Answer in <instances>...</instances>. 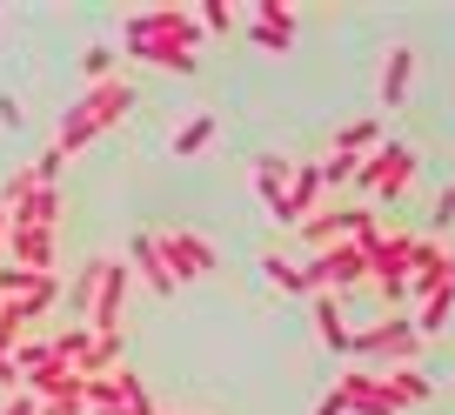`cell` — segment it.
<instances>
[{"mask_svg":"<svg viewBox=\"0 0 455 415\" xmlns=\"http://www.w3.org/2000/svg\"><path fill=\"white\" fill-rule=\"evenodd\" d=\"M248 20H261V28H275V34H295V0H255Z\"/></svg>","mask_w":455,"mask_h":415,"instance_id":"cell-25","label":"cell"},{"mask_svg":"<svg viewBox=\"0 0 455 415\" xmlns=\"http://www.w3.org/2000/svg\"><path fill=\"white\" fill-rule=\"evenodd\" d=\"M322 161H295V181H288V195H282V208H275V221L282 228H301V221L322 208Z\"/></svg>","mask_w":455,"mask_h":415,"instance_id":"cell-10","label":"cell"},{"mask_svg":"<svg viewBox=\"0 0 455 415\" xmlns=\"http://www.w3.org/2000/svg\"><path fill=\"white\" fill-rule=\"evenodd\" d=\"M7 261H20L34 275H54V228H14L7 235Z\"/></svg>","mask_w":455,"mask_h":415,"instance_id":"cell-15","label":"cell"},{"mask_svg":"<svg viewBox=\"0 0 455 415\" xmlns=\"http://www.w3.org/2000/svg\"><path fill=\"white\" fill-rule=\"evenodd\" d=\"M449 315H455V282L435 288L428 301H415V335H422V342H435V335L449 329Z\"/></svg>","mask_w":455,"mask_h":415,"instance_id":"cell-19","label":"cell"},{"mask_svg":"<svg viewBox=\"0 0 455 415\" xmlns=\"http://www.w3.org/2000/svg\"><path fill=\"white\" fill-rule=\"evenodd\" d=\"M315 415H348V402H341V388H328V395L315 402Z\"/></svg>","mask_w":455,"mask_h":415,"instance_id":"cell-33","label":"cell"},{"mask_svg":"<svg viewBox=\"0 0 455 415\" xmlns=\"http://www.w3.org/2000/svg\"><path fill=\"white\" fill-rule=\"evenodd\" d=\"M201 34H235V28H242V14H235V7H228V0H208V7H201Z\"/></svg>","mask_w":455,"mask_h":415,"instance_id":"cell-27","label":"cell"},{"mask_svg":"<svg viewBox=\"0 0 455 415\" xmlns=\"http://www.w3.org/2000/svg\"><path fill=\"white\" fill-rule=\"evenodd\" d=\"M0 128H20V108H14L7 94H0Z\"/></svg>","mask_w":455,"mask_h":415,"instance_id":"cell-34","label":"cell"},{"mask_svg":"<svg viewBox=\"0 0 455 415\" xmlns=\"http://www.w3.org/2000/svg\"><path fill=\"white\" fill-rule=\"evenodd\" d=\"M308 322H315V335H322V348H335V355L355 348V329L341 315V295H308Z\"/></svg>","mask_w":455,"mask_h":415,"instance_id":"cell-12","label":"cell"},{"mask_svg":"<svg viewBox=\"0 0 455 415\" xmlns=\"http://www.w3.org/2000/svg\"><path fill=\"white\" fill-rule=\"evenodd\" d=\"M301 275H308V295H348V288L369 282V255L355 242H335V248L301 261Z\"/></svg>","mask_w":455,"mask_h":415,"instance_id":"cell-3","label":"cell"},{"mask_svg":"<svg viewBox=\"0 0 455 415\" xmlns=\"http://www.w3.org/2000/svg\"><path fill=\"white\" fill-rule=\"evenodd\" d=\"M47 355H54V335H28V342H20L14 348V362H20V375H28V369H41V362Z\"/></svg>","mask_w":455,"mask_h":415,"instance_id":"cell-28","label":"cell"},{"mask_svg":"<svg viewBox=\"0 0 455 415\" xmlns=\"http://www.w3.org/2000/svg\"><path fill=\"white\" fill-rule=\"evenodd\" d=\"M28 388V375H20V362L14 355H0V395H20Z\"/></svg>","mask_w":455,"mask_h":415,"instance_id":"cell-31","label":"cell"},{"mask_svg":"<svg viewBox=\"0 0 455 415\" xmlns=\"http://www.w3.org/2000/svg\"><path fill=\"white\" fill-rule=\"evenodd\" d=\"M7 221H14V228H54V221H60V188H41V195L20 201Z\"/></svg>","mask_w":455,"mask_h":415,"instance_id":"cell-20","label":"cell"},{"mask_svg":"<svg viewBox=\"0 0 455 415\" xmlns=\"http://www.w3.org/2000/svg\"><path fill=\"white\" fill-rule=\"evenodd\" d=\"M375 375H382V388L402 402V409H415V402H428V395H435V382L422 375V362H415V369H375Z\"/></svg>","mask_w":455,"mask_h":415,"instance_id":"cell-18","label":"cell"},{"mask_svg":"<svg viewBox=\"0 0 455 415\" xmlns=\"http://www.w3.org/2000/svg\"><path fill=\"white\" fill-rule=\"evenodd\" d=\"M54 301H60V275H41V282H34L28 295H14V301H7V308H14L20 322H41L47 308H54Z\"/></svg>","mask_w":455,"mask_h":415,"instance_id":"cell-21","label":"cell"},{"mask_svg":"<svg viewBox=\"0 0 455 415\" xmlns=\"http://www.w3.org/2000/svg\"><path fill=\"white\" fill-rule=\"evenodd\" d=\"M0 415H41V402H34L28 388H20V395H7V402H0Z\"/></svg>","mask_w":455,"mask_h":415,"instance_id":"cell-32","label":"cell"},{"mask_svg":"<svg viewBox=\"0 0 455 415\" xmlns=\"http://www.w3.org/2000/svg\"><path fill=\"white\" fill-rule=\"evenodd\" d=\"M428 215H435V235H449V228H455V181L435 195V208H428Z\"/></svg>","mask_w":455,"mask_h":415,"instance_id":"cell-30","label":"cell"},{"mask_svg":"<svg viewBox=\"0 0 455 415\" xmlns=\"http://www.w3.org/2000/svg\"><path fill=\"white\" fill-rule=\"evenodd\" d=\"M128 108H134V81H128V74H114V81L87 87V94L74 100L68 115H60L54 148H60V155H81V148H94L108 128H121V115H128Z\"/></svg>","mask_w":455,"mask_h":415,"instance_id":"cell-1","label":"cell"},{"mask_svg":"<svg viewBox=\"0 0 455 415\" xmlns=\"http://www.w3.org/2000/svg\"><path fill=\"white\" fill-rule=\"evenodd\" d=\"M409 87H415V47L395 41V47H388V60H382V81H375V100L395 115L402 100H409Z\"/></svg>","mask_w":455,"mask_h":415,"instance_id":"cell-11","label":"cell"},{"mask_svg":"<svg viewBox=\"0 0 455 415\" xmlns=\"http://www.w3.org/2000/svg\"><path fill=\"white\" fill-rule=\"evenodd\" d=\"M128 268L141 275L155 295H174V268H168V255H161L155 235H134V242H128Z\"/></svg>","mask_w":455,"mask_h":415,"instance_id":"cell-13","label":"cell"},{"mask_svg":"<svg viewBox=\"0 0 455 415\" xmlns=\"http://www.w3.org/2000/svg\"><path fill=\"white\" fill-rule=\"evenodd\" d=\"M301 242H308V255H322V248L348 242V208H315V215L301 221Z\"/></svg>","mask_w":455,"mask_h":415,"instance_id":"cell-16","label":"cell"},{"mask_svg":"<svg viewBox=\"0 0 455 415\" xmlns=\"http://www.w3.org/2000/svg\"><path fill=\"white\" fill-rule=\"evenodd\" d=\"M335 148L355 155V161H369L375 148H382V121H348V128H335Z\"/></svg>","mask_w":455,"mask_h":415,"instance_id":"cell-22","label":"cell"},{"mask_svg":"<svg viewBox=\"0 0 455 415\" xmlns=\"http://www.w3.org/2000/svg\"><path fill=\"white\" fill-rule=\"evenodd\" d=\"M449 282H455V242H449Z\"/></svg>","mask_w":455,"mask_h":415,"instance_id":"cell-35","label":"cell"},{"mask_svg":"<svg viewBox=\"0 0 455 415\" xmlns=\"http://www.w3.org/2000/svg\"><path fill=\"white\" fill-rule=\"evenodd\" d=\"M335 388H341V402H348V415H402V402L382 388V375L362 369V362H355V369H341Z\"/></svg>","mask_w":455,"mask_h":415,"instance_id":"cell-9","label":"cell"},{"mask_svg":"<svg viewBox=\"0 0 455 415\" xmlns=\"http://www.w3.org/2000/svg\"><path fill=\"white\" fill-rule=\"evenodd\" d=\"M355 188H362V195H375V201H402L415 188V148H402V141L375 148V155L355 168Z\"/></svg>","mask_w":455,"mask_h":415,"instance_id":"cell-4","label":"cell"},{"mask_svg":"<svg viewBox=\"0 0 455 415\" xmlns=\"http://www.w3.org/2000/svg\"><path fill=\"white\" fill-rule=\"evenodd\" d=\"M100 268H108V255H94V261H81V268H74V282H68V315H74V322H87V308H94Z\"/></svg>","mask_w":455,"mask_h":415,"instance_id":"cell-17","label":"cell"},{"mask_svg":"<svg viewBox=\"0 0 455 415\" xmlns=\"http://www.w3.org/2000/svg\"><path fill=\"white\" fill-rule=\"evenodd\" d=\"M261 282L282 288V295H308V275H301V261H282V255H261Z\"/></svg>","mask_w":455,"mask_h":415,"instance_id":"cell-23","label":"cell"},{"mask_svg":"<svg viewBox=\"0 0 455 415\" xmlns=\"http://www.w3.org/2000/svg\"><path fill=\"white\" fill-rule=\"evenodd\" d=\"M248 181H255V195H261V208H282V195H288V181H295V161H282V155H255L248 161Z\"/></svg>","mask_w":455,"mask_h":415,"instance_id":"cell-14","label":"cell"},{"mask_svg":"<svg viewBox=\"0 0 455 415\" xmlns=\"http://www.w3.org/2000/svg\"><path fill=\"white\" fill-rule=\"evenodd\" d=\"M155 242H161V255H168L174 282H201V275H214V242H208V235H195V228H161Z\"/></svg>","mask_w":455,"mask_h":415,"instance_id":"cell-6","label":"cell"},{"mask_svg":"<svg viewBox=\"0 0 455 415\" xmlns=\"http://www.w3.org/2000/svg\"><path fill=\"white\" fill-rule=\"evenodd\" d=\"M208 141H214V115H195V121H181V128H174V161H195Z\"/></svg>","mask_w":455,"mask_h":415,"instance_id":"cell-24","label":"cell"},{"mask_svg":"<svg viewBox=\"0 0 455 415\" xmlns=\"http://www.w3.org/2000/svg\"><path fill=\"white\" fill-rule=\"evenodd\" d=\"M128 60L141 68H168V74H195L201 68V41H181V34H148V41H121Z\"/></svg>","mask_w":455,"mask_h":415,"instance_id":"cell-8","label":"cell"},{"mask_svg":"<svg viewBox=\"0 0 455 415\" xmlns=\"http://www.w3.org/2000/svg\"><path fill=\"white\" fill-rule=\"evenodd\" d=\"M409 261H415V235H382V248L369 255V282L388 315H402V301H409Z\"/></svg>","mask_w":455,"mask_h":415,"instance_id":"cell-5","label":"cell"},{"mask_svg":"<svg viewBox=\"0 0 455 415\" xmlns=\"http://www.w3.org/2000/svg\"><path fill=\"white\" fill-rule=\"evenodd\" d=\"M81 74H87V87H100V81H114V47H81Z\"/></svg>","mask_w":455,"mask_h":415,"instance_id":"cell-26","label":"cell"},{"mask_svg":"<svg viewBox=\"0 0 455 415\" xmlns=\"http://www.w3.org/2000/svg\"><path fill=\"white\" fill-rule=\"evenodd\" d=\"M355 168H362V161H355V155H341V148H335V155L322 161V188H341V181H355Z\"/></svg>","mask_w":455,"mask_h":415,"instance_id":"cell-29","label":"cell"},{"mask_svg":"<svg viewBox=\"0 0 455 415\" xmlns=\"http://www.w3.org/2000/svg\"><path fill=\"white\" fill-rule=\"evenodd\" d=\"M128 288H134L128 255L100 268V295H94V308H87V329H94V335H121V301H128Z\"/></svg>","mask_w":455,"mask_h":415,"instance_id":"cell-7","label":"cell"},{"mask_svg":"<svg viewBox=\"0 0 455 415\" xmlns=\"http://www.w3.org/2000/svg\"><path fill=\"white\" fill-rule=\"evenodd\" d=\"M348 355H355L362 369H415V355H422L415 315H382V322H369V329H355V348H348Z\"/></svg>","mask_w":455,"mask_h":415,"instance_id":"cell-2","label":"cell"}]
</instances>
